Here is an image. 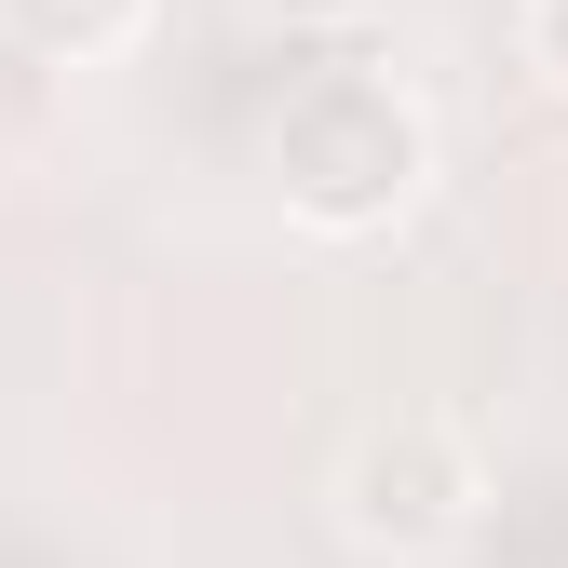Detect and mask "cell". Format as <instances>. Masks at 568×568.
Here are the masks:
<instances>
[{
	"instance_id": "cell-1",
	"label": "cell",
	"mask_w": 568,
	"mask_h": 568,
	"mask_svg": "<svg viewBox=\"0 0 568 568\" xmlns=\"http://www.w3.org/2000/svg\"><path fill=\"white\" fill-rule=\"evenodd\" d=\"M434 176V122L393 68H298L271 109V190L298 231H393Z\"/></svg>"
},
{
	"instance_id": "cell-2",
	"label": "cell",
	"mask_w": 568,
	"mask_h": 568,
	"mask_svg": "<svg viewBox=\"0 0 568 568\" xmlns=\"http://www.w3.org/2000/svg\"><path fill=\"white\" fill-rule=\"evenodd\" d=\"M474 515H487V460H474L460 419H379L338 460V528L379 541V555H447Z\"/></svg>"
},
{
	"instance_id": "cell-3",
	"label": "cell",
	"mask_w": 568,
	"mask_h": 568,
	"mask_svg": "<svg viewBox=\"0 0 568 568\" xmlns=\"http://www.w3.org/2000/svg\"><path fill=\"white\" fill-rule=\"evenodd\" d=\"M0 28L28 54H54V68H95V54H122L150 28V0H0Z\"/></svg>"
},
{
	"instance_id": "cell-4",
	"label": "cell",
	"mask_w": 568,
	"mask_h": 568,
	"mask_svg": "<svg viewBox=\"0 0 568 568\" xmlns=\"http://www.w3.org/2000/svg\"><path fill=\"white\" fill-rule=\"evenodd\" d=\"M515 41H528V68H541V82L568 95V0H528V28H515Z\"/></svg>"
},
{
	"instance_id": "cell-5",
	"label": "cell",
	"mask_w": 568,
	"mask_h": 568,
	"mask_svg": "<svg viewBox=\"0 0 568 568\" xmlns=\"http://www.w3.org/2000/svg\"><path fill=\"white\" fill-rule=\"evenodd\" d=\"M244 14H257V28H284V41H312V28H352L366 0H244Z\"/></svg>"
}]
</instances>
